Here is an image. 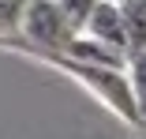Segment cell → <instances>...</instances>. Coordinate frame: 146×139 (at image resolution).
Here are the masks:
<instances>
[{
    "label": "cell",
    "mask_w": 146,
    "mask_h": 139,
    "mask_svg": "<svg viewBox=\"0 0 146 139\" xmlns=\"http://www.w3.org/2000/svg\"><path fill=\"white\" fill-rule=\"evenodd\" d=\"M23 45L30 53H45V57H64L71 49V41L79 38V30L68 23V15L60 11L56 0H26V11H23Z\"/></svg>",
    "instance_id": "obj_1"
},
{
    "label": "cell",
    "mask_w": 146,
    "mask_h": 139,
    "mask_svg": "<svg viewBox=\"0 0 146 139\" xmlns=\"http://www.w3.org/2000/svg\"><path fill=\"white\" fill-rule=\"evenodd\" d=\"M52 60L60 64V68H68L71 75H79L86 87H90L105 105H112V109H116V113H120L127 124H142L127 72H120V68H94V64H79V60H68V57H52Z\"/></svg>",
    "instance_id": "obj_2"
},
{
    "label": "cell",
    "mask_w": 146,
    "mask_h": 139,
    "mask_svg": "<svg viewBox=\"0 0 146 139\" xmlns=\"http://www.w3.org/2000/svg\"><path fill=\"white\" fill-rule=\"evenodd\" d=\"M82 34H90V38H98V41H105V45H112V49L127 53V26H124V8H120V4H112V0H101V8L94 11L90 26H86ZM127 57H131V53H127Z\"/></svg>",
    "instance_id": "obj_3"
},
{
    "label": "cell",
    "mask_w": 146,
    "mask_h": 139,
    "mask_svg": "<svg viewBox=\"0 0 146 139\" xmlns=\"http://www.w3.org/2000/svg\"><path fill=\"white\" fill-rule=\"evenodd\" d=\"M64 57L68 60H79V64H94V68H120V72H127V60H131L127 53L112 49V45H105V41H98L90 34H79Z\"/></svg>",
    "instance_id": "obj_4"
},
{
    "label": "cell",
    "mask_w": 146,
    "mask_h": 139,
    "mask_svg": "<svg viewBox=\"0 0 146 139\" xmlns=\"http://www.w3.org/2000/svg\"><path fill=\"white\" fill-rule=\"evenodd\" d=\"M124 8V26H127V53L146 49V0H131Z\"/></svg>",
    "instance_id": "obj_5"
},
{
    "label": "cell",
    "mask_w": 146,
    "mask_h": 139,
    "mask_svg": "<svg viewBox=\"0 0 146 139\" xmlns=\"http://www.w3.org/2000/svg\"><path fill=\"white\" fill-rule=\"evenodd\" d=\"M127 79H131V90H135V105H139V117L146 124V49L131 53L127 60Z\"/></svg>",
    "instance_id": "obj_6"
},
{
    "label": "cell",
    "mask_w": 146,
    "mask_h": 139,
    "mask_svg": "<svg viewBox=\"0 0 146 139\" xmlns=\"http://www.w3.org/2000/svg\"><path fill=\"white\" fill-rule=\"evenodd\" d=\"M60 4V11L68 15V23L75 26V30L82 34L86 26H90V19H94V11L101 8V0H56Z\"/></svg>",
    "instance_id": "obj_7"
},
{
    "label": "cell",
    "mask_w": 146,
    "mask_h": 139,
    "mask_svg": "<svg viewBox=\"0 0 146 139\" xmlns=\"http://www.w3.org/2000/svg\"><path fill=\"white\" fill-rule=\"evenodd\" d=\"M23 11H26V0H0V38L19 34Z\"/></svg>",
    "instance_id": "obj_8"
},
{
    "label": "cell",
    "mask_w": 146,
    "mask_h": 139,
    "mask_svg": "<svg viewBox=\"0 0 146 139\" xmlns=\"http://www.w3.org/2000/svg\"><path fill=\"white\" fill-rule=\"evenodd\" d=\"M112 4H131V0H112Z\"/></svg>",
    "instance_id": "obj_9"
}]
</instances>
